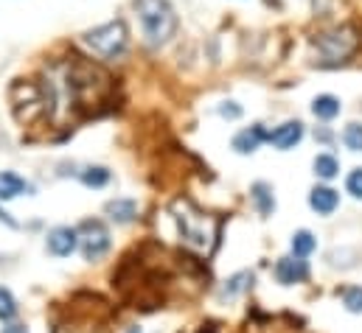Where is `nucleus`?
I'll use <instances>...</instances> for the list:
<instances>
[{"label":"nucleus","mask_w":362,"mask_h":333,"mask_svg":"<svg viewBox=\"0 0 362 333\" xmlns=\"http://www.w3.org/2000/svg\"><path fill=\"white\" fill-rule=\"evenodd\" d=\"M172 219L177 224V236L185 250L199 258L211 255L216 244V222L208 213H202L191 199H177L172 205Z\"/></svg>","instance_id":"nucleus-1"},{"label":"nucleus","mask_w":362,"mask_h":333,"mask_svg":"<svg viewBox=\"0 0 362 333\" xmlns=\"http://www.w3.org/2000/svg\"><path fill=\"white\" fill-rule=\"evenodd\" d=\"M135 14L144 31V40L152 48L166 45L177 34V11L169 0H135Z\"/></svg>","instance_id":"nucleus-2"},{"label":"nucleus","mask_w":362,"mask_h":333,"mask_svg":"<svg viewBox=\"0 0 362 333\" xmlns=\"http://www.w3.org/2000/svg\"><path fill=\"white\" fill-rule=\"evenodd\" d=\"M82 42L90 48L93 56L104 59V62H112V59H121L129 48V31H127V23L124 20H110V23H101L90 31H85Z\"/></svg>","instance_id":"nucleus-3"},{"label":"nucleus","mask_w":362,"mask_h":333,"mask_svg":"<svg viewBox=\"0 0 362 333\" xmlns=\"http://www.w3.org/2000/svg\"><path fill=\"white\" fill-rule=\"evenodd\" d=\"M8 101H11V112L20 123H34L37 118L51 112V98L48 92L34 82H17L8 87Z\"/></svg>","instance_id":"nucleus-4"},{"label":"nucleus","mask_w":362,"mask_h":333,"mask_svg":"<svg viewBox=\"0 0 362 333\" xmlns=\"http://www.w3.org/2000/svg\"><path fill=\"white\" fill-rule=\"evenodd\" d=\"M360 48V37L351 25H340V28H332L326 34H320L315 40V51H317V62L326 65V68H334V65H343L349 62V56Z\"/></svg>","instance_id":"nucleus-5"},{"label":"nucleus","mask_w":362,"mask_h":333,"mask_svg":"<svg viewBox=\"0 0 362 333\" xmlns=\"http://www.w3.org/2000/svg\"><path fill=\"white\" fill-rule=\"evenodd\" d=\"M79 244H82V252H85V260H98L104 252L110 250V233H107V227L101 222L88 219L79 227Z\"/></svg>","instance_id":"nucleus-6"},{"label":"nucleus","mask_w":362,"mask_h":333,"mask_svg":"<svg viewBox=\"0 0 362 333\" xmlns=\"http://www.w3.org/2000/svg\"><path fill=\"white\" fill-rule=\"evenodd\" d=\"M275 277H278V283H284V286H295V283H303V280L309 277V266H306V260L298 258V255L281 258V260L275 263Z\"/></svg>","instance_id":"nucleus-7"},{"label":"nucleus","mask_w":362,"mask_h":333,"mask_svg":"<svg viewBox=\"0 0 362 333\" xmlns=\"http://www.w3.org/2000/svg\"><path fill=\"white\" fill-rule=\"evenodd\" d=\"M300 140H303V123L300 121H286V123H281L278 129H272L270 135H267V143H272L281 152L295 149Z\"/></svg>","instance_id":"nucleus-8"},{"label":"nucleus","mask_w":362,"mask_h":333,"mask_svg":"<svg viewBox=\"0 0 362 333\" xmlns=\"http://www.w3.org/2000/svg\"><path fill=\"white\" fill-rule=\"evenodd\" d=\"M79 247V233L71 227H57L48 233V252L57 258H68L71 252Z\"/></svg>","instance_id":"nucleus-9"},{"label":"nucleus","mask_w":362,"mask_h":333,"mask_svg":"<svg viewBox=\"0 0 362 333\" xmlns=\"http://www.w3.org/2000/svg\"><path fill=\"white\" fill-rule=\"evenodd\" d=\"M267 129L262 126V123H256V126H250V129H242L236 138H233V149L239 152V155H253V152H259V146L267 140Z\"/></svg>","instance_id":"nucleus-10"},{"label":"nucleus","mask_w":362,"mask_h":333,"mask_svg":"<svg viewBox=\"0 0 362 333\" xmlns=\"http://www.w3.org/2000/svg\"><path fill=\"white\" fill-rule=\"evenodd\" d=\"M309 205H312V210H317L320 216H329V213L337 210L340 196H337V190H332V188H326V185H317V188H312V193H309Z\"/></svg>","instance_id":"nucleus-11"},{"label":"nucleus","mask_w":362,"mask_h":333,"mask_svg":"<svg viewBox=\"0 0 362 333\" xmlns=\"http://www.w3.org/2000/svg\"><path fill=\"white\" fill-rule=\"evenodd\" d=\"M340 109H343L340 98H334V95H329V92H323V95H317V98L312 101V115L320 118V121H334V118L340 115Z\"/></svg>","instance_id":"nucleus-12"},{"label":"nucleus","mask_w":362,"mask_h":333,"mask_svg":"<svg viewBox=\"0 0 362 333\" xmlns=\"http://www.w3.org/2000/svg\"><path fill=\"white\" fill-rule=\"evenodd\" d=\"M107 216L112 219V222H118V224H129L135 216H138V205L132 202V199H112V202H107Z\"/></svg>","instance_id":"nucleus-13"},{"label":"nucleus","mask_w":362,"mask_h":333,"mask_svg":"<svg viewBox=\"0 0 362 333\" xmlns=\"http://www.w3.org/2000/svg\"><path fill=\"white\" fill-rule=\"evenodd\" d=\"M25 190H28V185H25L17 174H11V171H3V174H0V202L17 199V196L25 193Z\"/></svg>","instance_id":"nucleus-14"},{"label":"nucleus","mask_w":362,"mask_h":333,"mask_svg":"<svg viewBox=\"0 0 362 333\" xmlns=\"http://www.w3.org/2000/svg\"><path fill=\"white\" fill-rule=\"evenodd\" d=\"M253 202H256V210L262 216H270L275 210V196H272V188L267 182H256L253 185Z\"/></svg>","instance_id":"nucleus-15"},{"label":"nucleus","mask_w":362,"mask_h":333,"mask_svg":"<svg viewBox=\"0 0 362 333\" xmlns=\"http://www.w3.org/2000/svg\"><path fill=\"white\" fill-rule=\"evenodd\" d=\"M250 283H253V274H250V272H239V274H233V277L225 283V289H222V300H233V297H239Z\"/></svg>","instance_id":"nucleus-16"},{"label":"nucleus","mask_w":362,"mask_h":333,"mask_svg":"<svg viewBox=\"0 0 362 333\" xmlns=\"http://www.w3.org/2000/svg\"><path fill=\"white\" fill-rule=\"evenodd\" d=\"M312 168H315V174H317L320 179H334V176L340 174V163H337L334 155H317Z\"/></svg>","instance_id":"nucleus-17"},{"label":"nucleus","mask_w":362,"mask_h":333,"mask_svg":"<svg viewBox=\"0 0 362 333\" xmlns=\"http://www.w3.org/2000/svg\"><path fill=\"white\" fill-rule=\"evenodd\" d=\"M317 247V241H315V236L309 233V230H298L295 236H292V255H298V258H306V255H312Z\"/></svg>","instance_id":"nucleus-18"},{"label":"nucleus","mask_w":362,"mask_h":333,"mask_svg":"<svg viewBox=\"0 0 362 333\" xmlns=\"http://www.w3.org/2000/svg\"><path fill=\"white\" fill-rule=\"evenodd\" d=\"M82 182L88 185V188H104L107 182H110V171L104 166H90L82 171Z\"/></svg>","instance_id":"nucleus-19"},{"label":"nucleus","mask_w":362,"mask_h":333,"mask_svg":"<svg viewBox=\"0 0 362 333\" xmlns=\"http://www.w3.org/2000/svg\"><path fill=\"white\" fill-rule=\"evenodd\" d=\"M343 143L351 152H362V123H349L343 132Z\"/></svg>","instance_id":"nucleus-20"},{"label":"nucleus","mask_w":362,"mask_h":333,"mask_svg":"<svg viewBox=\"0 0 362 333\" xmlns=\"http://www.w3.org/2000/svg\"><path fill=\"white\" fill-rule=\"evenodd\" d=\"M14 314H17V303H14L11 291L8 289H0V320L8 322V320H14Z\"/></svg>","instance_id":"nucleus-21"},{"label":"nucleus","mask_w":362,"mask_h":333,"mask_svg":"<svg viewBox=\"0 0 362 333\" xmlns=\"http://www.w3.org/2000/svg\"><path fill=\"white\" fill-rule=\"evenodd\" d=\"M343 305L351 311V314H362V289L360 286H351L343 291Z\"/></svg>","instance_id":"nucleus-22"},{"label":"nucleus","mask_w":362,"mask_h":333,"mask_svg":"<svg viewBox=\"0 0 362 333\" xmlns=\"http://www.w3.org/2000/svg\"><path fill=\"white\" fill-rule=\"evenodd\" d=\"M346 188H349V193H351L354 199H362V168H354V171L349 174Z\"/></svg>","instance_id":"nucleus-23"},{"label":"nucleus","mask_w":362,"mask_h":333,"mask_svg":"<svg viewBox=\"0 0 362 333\" xmlns=\"http://www.w3.org/2000/svg\"><path fill=\"white\" fill-rule=\"evenodd\" d=\"M219 115H222V118H230V121H236V118H242V107H239L236 101H225V104L219 107Z\"/></svg>","instance_id":"nucleus-24"},{"label":"nucleus","mask_w":362,"mask_h":333,"mask_svg":"<svg viewBox=\"0 0 362 333\" xmlns=\"http://www.w3.org/2000/svg\"><path fill=\"white\" fill-rule=\"evenodd\" d=\"M0 333H28L25 325H8V328H3Z\"/></svg>","instance_id":"nucleus-25"},{"label":"nucleus","mask_w":362,"mask_h":333,"mask_svg":"<svg viewBox=\"0 0 362 333\" xmlns=\"http://www.w3.org/2000/svg\"><path fill=\"white\" fill-rule=\"evenodd\" d=\"M0 222H6L8 227H17V222H14V219H8V213H3V210H0Z\"/></svg>","instance_id":"nucleus-26"}]
</instances>
